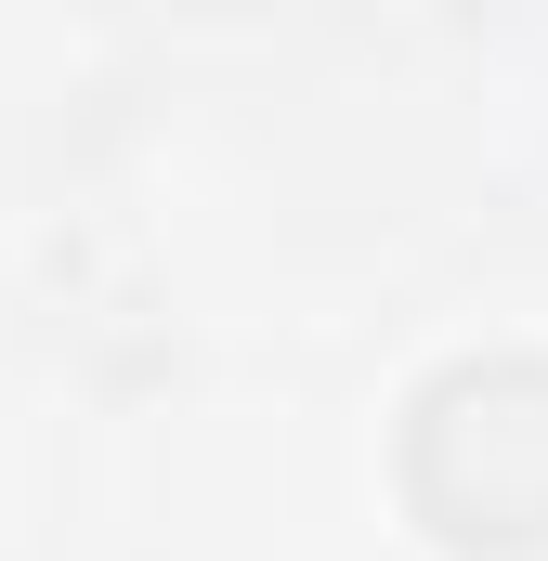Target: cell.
Listing matches in <instances>:
<instances>
[{"label":"cell","instance_id":"1","mask_svg":"<svg viewBox=\"0 0 548 561\" xmlns=\"http://www.w3.org/2000/svg\"><path fill=\"white\" fill-rule=\"evenodd\" d=\"M392 496L444 561H548V353H444L392 419Z\"/></svg>","mask_w":548,"mask_h":561}]
</instances>
